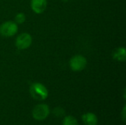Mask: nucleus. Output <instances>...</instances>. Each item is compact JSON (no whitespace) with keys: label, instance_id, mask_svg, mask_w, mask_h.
Masks as SVG:
<instances>
[{"label":"nucleus","instance_id":"nucleus-1","mask_svg":"<svg viewBox=\"0 0 126 125\" xmlns=\"http://www.w3.org/2000/svg\"><path fill=\"white\" fill-rule=\"evenodd\" d=\"M30 93L32 97L36 100H44L48 97L47 88L40 83H34L30 88Z\"/></svg>","mask_w":126,"mask_h":125},{"label":"nucleus","instance_id":"nucleus-2","mask_svg":"<svg viewBox=\"0 0 126 125\" xmlns=\"http://www.w3.org/2000/svg\"><path fill=\"white\" fill-rule=\"evenodd\" d=\"M18 32V24L13 21H7L0 25V35L8 38L12 37Z\"/></svg>","mask_w":126,"mask_h":125},{"label":"nucleus","instance_id":"nucleus-3","mask_svg":"<svg viewBox=\"0 0 126 125\" xmlns=\"http://www.w3.org/2000/svg\"><path fill=\"white\" fill-rule=\"evenodd\" d=\"M86 58L80 55H74L69 60V66L73 71H81L86 69Z\"/></svg>","mask_w":126,"mask_h":125},{"label":"nucleus","instance_id":"nucleus-4","mask_svg":"<svg viewBox=\"0 0 126 125\" xmlns=\"http://www.w3.org/2000/svg\"><path fill=\"white\" fill-rule=\"evenodd\" d=\"M32 42V36L27 32H23L18 35L16 40V46L20 50L28 49Z\"/></svg>","mask_w":126,"mask_h":125},{"label":"nucleus","instance_id":"nucleus-5","mask_svg":"<svg viewBox=\"0 0 126 125\" xmlns=\"http://www.w3.org/2000/svg\"><path fill=\"white\" fill-rule=\"evenodd\" d=\"M49 113V109L48 105L45 104H41L36 105L32 111V116L35 120L41 121L45 119Z\"/></svg>","mask_w":126,"mask_h":125},{"label":"nucleus","instance_id":"nucleus-6","mask_svg":"<svg viewBox=\"0 0 126 125\" xmlns=\"http://www.w3.org/2000/svg\"><path fill=\"white\" fill-rule=\"evenodd\" d=\"M47 0H31L30 6L32 11L37 14L44 13L47 8Z\"/></svg>","mask_w":126,"mask_h":125},{"label":"nucleus","instance_id":"nucleus-7","mask_svg":"<svg viewBox=\"0 0 126 125\" xmlns=\"http://www.w3.org/2000/svg\"><path fill=\"white\" fill-rule=\"evenodd\" d=\"M113 58L120 62H124L126 60V49L125 47H119L114 50Z\"/></svg>","mask_w":126,"mask_h":125},{"label":"nucleus","instance_id":"nucleus-8","mask_svg":"<svg viewBox=\"0 0 126 125\" xmlns=\"http://www.w3.org/2000/svg\"><path fill=\"white\" fill-rule=\"evenodd\" d=\"M83 121L85 125H97V118L95 114L92 113H88L83 116Z\"/></svg>","mask_w":126,"mask_h":125},{"label":"nucleus","instance_id":"nucleus-9","mask_svg":"<svg viewBox=\"0 0 126 125\" xmlns=\"http://www.w3.org/2000/svg\"><path fill=\"white\" fill-rule=\"evenodd\" d=\"M25 21H26V15L23 13H18L15 16V22L17 24H24L25 22Z\"/></svg>","mask_w":126,"mask_h":125},{"label":"nucleus","instance_id":"nucleus-10","mask_svg":"<svg viewBox=\"0 0 126 125\" xmlns=\"http://www.w3.org/2000/svg\"><path fill=\"white\" fill-rule=\"evenodd\" d=\"M63 125H78V124L77 120L74 117L69 116L65 117V119H63Z\"/></svg>","mask_w":126,"mask_h":125},{"label":"nucleus","instance_id":"nucleus-11","mask_svg":"<svg viewBox=\"0 0 126 125\" xmlns=\"http://www.w3.org/2000/svg\"><path fill=\"white\" fill-rule=\"evenodd\" d=\"M64 110L61 108H56L53 110V114L56 117H61L64 115Z\"/></svg>","mask_w":126,"mask_h":125},{"label":"nucleus","instance_id":"nucleus-12","mask_svg":"<svg viewBox=\"0 0 126 125\" xmlns=\"http://www.w3.org/2000/svg\"><path fill=\"white\" fill-rule=\"evenodd\" d=\"M125 112H126V106L124 107V108H123V121H125V119H126V113H125Z\"/></svg>","mask_w":126,"mask_h":125}]
</instances>
